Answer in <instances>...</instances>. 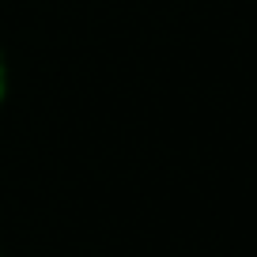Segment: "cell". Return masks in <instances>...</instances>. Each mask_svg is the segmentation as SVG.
Segmentation results:
<instances>
[{
    "label": "cell",
    "instance_id": "cell-1",
    "mask_svg": "<svg viewBox=\"0 0 257 257\" xmlns=\"http://www.w3.org/2000/svg\"><path fill=\"white\" fill-rule=\"evenodd\" d=\"M4 91H8V64H4V53H0V102H4Z\"/></svg>",
    "mask_w": 257,
    "mask_h": 257
},
{
    "label": "cell",
    "instance_id": "cell-2",
    "mask_svg": "<svg viewBox=\"0 0 257 257\" xmlns=\"http://www.w3.org/2000/svg\"><path fill=\"white\" fill-rule=\"evenodd\" d=\"M0 257H4V253H0Z\"/></svg>",
    "mask_w": 257,
    "mask_h": 257
}]
</instances>
